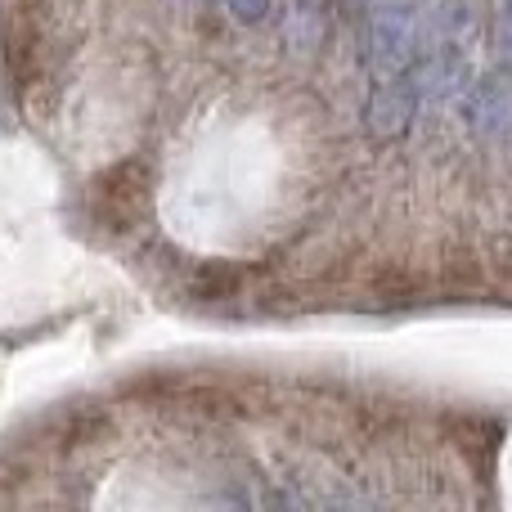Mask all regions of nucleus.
<instances>
[{"instance_id": "7ed1b4c3", "label": "nucleus", "mask_w": 512, "mask_h": 512, "mask_svg": "<svg viewBox=\"0 0 512 512\" xmlns=\"http://www.w3.org/2000/svg\"><path fill=\"white\" fill-rule=\"evenodd\" d=\"M463 99H468V117L477 126V135H486V140L512 135V72L508 68L477 77L463 90Z\"/></svg>"}, {"instance_id": "f257e3e1", "label": "nucleus", "mask_w": 512, "mask_h": 512, "mask_svg": "<svg viewBox=\"0 0 512 512\" xmlns=\"http://www.w3.org/2000/svg\"><path fill=\"white\" fill-rule=\"evenodd\" d=\"M418 45V0H373L364 18V59L373 81L414 63Z\"/></svg>"}, {"instance_id": "39448f33", "label": "nucleus", "mask_w": 512, "mask_h": 512, "mask_svg": "<svg viewBox=\"0 0 512 512\" xmlns=\"http://www.w3.org/2000/svg\"><path fill=\"white\" fill-rule=\"evenodd\" d=\"M185 5H189V0H185Z\"/></svg>"}, {"instance_id": "f03ea898", "label": "nucleus", "mask_w": 512, "mask_h": 512, "mask_svg": "<svg viewBox=\"0 0 512 512\" xmlns=\"http://www.w3.org/2000/svg\"><path fill=\"white\" fill-rule=\"evenodd\" d=\"M418 99H423V77H418L414 63L373 81L369 108H364V126H369L373 140H400L418 113Z\"/></svg>"}, {"instance_id": "20e7f679", "label": "nucleus", "mask_w": 512, "mask_h": 512, "mask_svg": "<svg viewBox=\"0 0 512 512\" xmlns=\"http://www.w3.org/2000/svg\"><path fill=\"white\" fill-rule=\"evenodd\" d=\"M495 54L499 68L512 72V0H495Z\"/></svg>"}]
</instances>
